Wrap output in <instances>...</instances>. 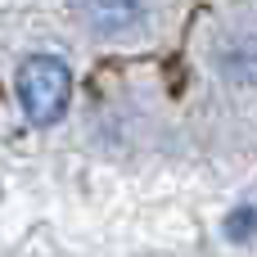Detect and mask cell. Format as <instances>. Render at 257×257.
Wrapping results in <instances>:
<instances>
[{
    "mask_svg": "<svg viewBox=\"0 0 257 257\" xmlns=\"http://www.w3.org/2000/svg\"><path fill=\"white\" fill-rule=\"evenodd\" d=\"M68 95H72V77H68V63L54 59V54H32L23 59L18 68V104H23V117L32 126H54L68 108Z\"/></svg>",
    "mask_w": 257,
    "mask_h": 257,
    "instance_id": "obj_1",
    "label": "cell"
},
{
    "mask_svg": "<svg viewBox=\"0 0 257 257\" xmlns=\"http://www.w3.org/2000/svg\"><path fill=\"white\" fill-rule=\"evenodd\" d=\"M81 23L104 32V36H117V32H131L145 14V0H72Z\"/></svg>",
    "mask_w": 257,
    "mask_h": 257,
    "instance_id": "obj_2",
    "label": "cell"
}]
</instances>
